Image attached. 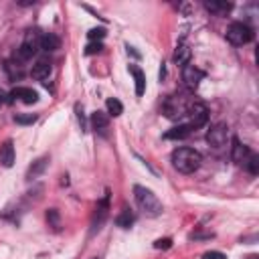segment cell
<instances>
[{"instance_id": "cell-1", "label": "cell", "mask_w": 259, "mask_h": 259, "mask_svg": "<svg viewBox=\"0 0 259 259\" xmlns=\"http://www.w3.org/2000/svg\"><path fill=\"white\" fill-rule=\"evenodd\" d=\"M201 162H203L201 152H197V150H192V148H176V150L172 152V166H174L178 172H182V174H192V172H197L199 166H201Z\"/></svg>"}, {"instance_id": "cell-2", "label": "cell", "mask_w": 259, "mask_h": 259, "mask_svg": "<svg viewBox=\"0 0 259 259\" xmlns=\"http://www.w3.org/2000/svg\"><path fill=\"white\" fill-rule=\"evenodd\" d=\"M231 156L239 166H245L251 174L259 172V158L255 152H251L245 144H241L237 138H233V146H231Z\"/></svg>"}, {"instance_id": "cell-3", "label": "cell", "mask_w": 259, "mask_h": 259, "mask_svg": "<svg viewBox=\"0 0 259 259\" xmlns=\"http://www.w3.org/2000/svg\"><path fill=\"white\" fill-rule=\"evenodd\" d=\"M134 199H136L138 207H140L146 215H150V217H158V215L162 213V203L158 201V197H156L150 188L136 184V186H134Z\"/></svg>"}, {"instance_id": "cell-4", "label": "cell", "mask_w": 259, "mask_h": 259, "mask_svg": "<svg viewBox=\"0 0 259 259\" xmlns=\"http://www.w3.org/2000/svg\"><path fill=\"white\" fill-rule=\"evenodd\" d=\"M225 37H227V41H229L231 45L241 47V45H247V43L253 39V31H251V27L245 25V23H233V25H229Z\"/></svg>"}, {"instance_id": "cell-5", "label": "cell", "mask_w": 259, "mask_h": 259, "mask_svg": "<svg viewBox=\"0 0 259 259\" xmlns=\"http://www.w3.org/2000/svg\"><path fill=\"white\" fill-rule=\"evenodd\" d=\"M39 49H41V35H39V31H29V33L25 35L23 45H21L19 51H17V59H19V61H27V59H31Z\"/></svg>"}, {"instance_id": "cell-6", "label": "cell", "mask_w": 259, "mask_h": 259, "mask_svg": "<svg viewBox=\"0 0 259 259\" xmlns=\"http://www.w3.org/2000/svg\"><path fill=\"white\" fill-rule=\"evenodd\" d=\"M186 115L190 117V127H201L209 121V109L205 103L201 101H195V103H188V109H186Z\"/></svg>"}, {"instance_id": "cell-7", "label": "cell", "mask_w": 259, "mask_h": 259, "mask_svg": "<svg viewBox=\"0 0 259 259\" xmlns=\"http://www.w3.org/2000/svg\"><path fill=\"white\" fill-rule=\"evenodd\" d=\"M186 109H188V103L178 95H172L164 101V113L170 119H178V117L186 115Z\"/></svg>"}, {"instance_id": "cell-8", "label": "cell", "mask_w": 259, "mask_h": 259, "mask_svg": "<svg viewBox=\"0 0 259 259\" xmlns=\"http://www.w3.org/2000/svg\"><path fill=\"white\" fill-rule=\"evenodd\" d=\"M227 138H229V127L227 123H215L211 130H209V134H207V140L211 146L215 148H223L227 144Z\"/></svg>"}, {"instance_id": "cell-9", "label": "cell", "mask_w": 259, "mask_h": 259, "mask_svg": "<svg viewBox=\"0 0 259 259\" xmlns=\"http://www.w3.org/2000/svg\"><path fill=\"white\" fill-rule=\"evenodd\" d=\"M203 77H205V73H203L199 67H195V65H184V69H182V81H184V85H186L188 89H197V87L201 85Z\"/></svg>"}, {"instance_id": "cell-10", "label": "cell", "mask_w": 259, "mask_h": 259, "mask_svg": "<svg viewBox=\"0 0 259 259\" xmlns=\"http://www.w3.org/2000/svg\"><path fill=\"white\" fill-rule=\"evenodd\" d=\"M91 125H93V130L97 134H101V136H105L107 134V127H109V115L105 113V111H93L91 113Z\"/></svg>"}, {"instance_id": "cell-11", "label": "cell", "mask_w": 259, "mask_h": 259, "mask_svg": "<svg viewBox=\"0 0 259 259\" xmlns=\"http://www.w3.org/2000/svg\"><path fill=\"white\" fill-rule=\"evenodd\" d=\"M11 95L17 97V99H21L23 103H35L39 99V93L35 89H31V87H15Z\"/></svg>"}, {"instance_id": "cell-12", "label": "cell", "mask_w": 259, "mask_h": 259, "mask_svg": "<svg viewBox=\"0 0 259 259\" xmlns=\"http://www.w3.org/2000/svg\"><path fill=\"white\" fill-rule=\"evenodd\" d=\"M190 132H192V127H190L188 123H180V125L168 130V132L164 134V138H166V140H184V138L190 136Z\"/></svg>"}, {"instance_id": "cell-13", "label": "cell", "mask_w": 259, "mask_h": 259, "mask_svg": "<svg viewBox=\"0 0 259 259\" xmlns=\"http://www.w3.org/2000/svg\"><path fill=\"white\" fill-rule=\"evenodd\" d=\"M205 9H207L209 13H213V15H217V17H225V15L233 9V5H231V3H219V0H207Z\"/></svg>"}, {"instance_id": "cell-14", "label": "cell", "mask_w": 259, "mask_h": 259, "mask_svg": "<svg viewBox=\"0 0 259 259\" xmlns=\"http://www.w3.org/2000/svg\"><path fill=\"white\" fill-rule=\"evenodd\" d=\"M107 209H109V195L105 192V197L99 201V205H97V213H95V219H93V227L95 229H99L101 225H103V221H105V217H107Z\"/></svg>"}, {"instance_id": "cell-15", "label": "cell", "mask_w": 259, "mask_h": 259, "mask_svg": "<svg viewBox=\"0 0 259 259\" xmlns=\"http://www.w3.org/2000/svg\"><path fill=\"white\" fill-rule=\"evenodd\" d=\"M130 73L134 75V81H136V95L138 97L144 95V91H146V77H144L142 69L136 67V65H130Z\"/></svg>"}, {"instance_id": "cell-16", "label": "cell", "mask_w": 259, "mask_h": 259, "mask_svg": "<svg viewBox=\"0 0 259 259\" xmlns=\"http://www.w3.org/2000/svg\"><path fill=\"white\" fill-rule=\"evenodd\" d=\"M59 47H61V41H59V37H57V35H53V33H45V35H41V49H43V51L51 53V51H57Z\"/></svg>"}, {"instance_id": "cell-17", "label": "cell", "mask_w": 259, "mask_h": 259, "mask_svg": "<svg viewBox=\"0 0 259 259\" xmlns=\"http://www.w3.org/2000/svg\"><path fill=\"white\" fill-rule=\"evenodd\" d=\"M13 162H15V146H13V142H7L0 148V164L5 168H11Z\"/></svg>"}, {"instance_id": "cell-18", "label": "cell", "mask_w": 259, "mask_h": 259, "mask_svg": "<svg viewBox=\"0 0 259 259\" xmlns=\"http://www.w3.org/2000/svg\"><path fill=\"white\" fill-rule=\"evenodd\" d=\"M31 75H33L37 81H45V79H49V75H51V63H47V61H39L37 65H33Z\"/></svg>"}, {"instance_id": "cell-19", "label": "cell", "mask_w": 259, "mask_h": 259, "mask_svg": "<svg viewBox=\"0 0 259 259\" xmlns=\"http://www.w3.org/2000/svg\"><path fill=\"white\" fill-rule=\"evenodd\" d=\"M134 221H136V217H134V213L130 211V209H123V211L115 217V225L121 227V229H130V227L134 225Z\"/></svg>"}, {"instance_id": "cell-20", "label": "cell", "mask_w": 259, "mask_h": 259, "mask_svg": "<svg viewBox=\"0 0 259 259\" xmlns=\"http://www.w3.org/2000/svg\"><path fill=\"white\" fill-rule=\"evenodd\" d=\"M188 59H190V49H188V45L178 43V45H176V51H174V63H178V65H188Z\"/></svg>"}, {"instance_id": "cell-21", "label": "cell", "mask_w": 259, "mask_h": 259, "mask_svg": "<svg viewBox=\"0 0 259 259\" xmlns=\"http://www.w3.org/2000/svg\"><path fill=\"white\" fill-rule=\"evenodd\" d=\"M105 107H107V113L109 115H121V111H123V105H121V101L119 99H115V97H109L107 101H105Z\"/></svg>"}, {"instance_id": "cell-22", "label": "cell", "mask_w": 259, "mask_h": 259, "mask_svg": "<svg viewBox=\"0 0 259 259\" xmlns=\"http://www.w3.org/2000/svg\"><path fill=\"white\" fill-rule=\"evenodd\" d=\"M87 37H89V41H97V43H101V41H103V37H105V29H91V31L87 33Z\"/></svg>"}, {"instance_id": "cell-23", "label": "cell", "mask_w": 259, "mask_h": 259, "mask_svg": "<svg viewBox=\"0 0 259 259\" xmlns=\"http://www.w3.org/2000/svg\"><path fill=\"white\" fill-rule=\"evenodd\" d=\"M101 51H103V43H97V41H91L85 47V55H95V53H101Z\"/></svg>"}, {"instance_id": "cell-24", "label": "cell", "mask_w": 259, "mask_h": 259, "mask_svg": "<svg viewBox=\"0 0 259 259\" xmlns=\"http://www.w3.org/2000/svg\"><path fill=\"white\" fill-rule=\"evenodd\" d=\"M45 166H47V158H41V160H37V164H35V166L29 170V176H31V178H33V176H37V174H39V172H41Z\"/></svg>"}, {"instance_id": "cell-25", "label": "cell", "mask_w": 259, "mask_h": 259, "mask_svg": "<svg viewBox=\"0 0 259 259\" xmlns=\"http://www.w3.org/2000/svg\"><path fill=\"white\" fill-rule=\"evenodd\" d=\"M7 71H9V75H11L13 79H17V77H21V75H23V69H21V65L17 67L15 63H7Z\"/></svg>"}, {"instance_id": "cell-26", "label": "cell", "mask_w": 259, "mask_h": 259, "mask_svg": "<svg viewBox=\"0 0 259 259\" xmlns=\"http://www.w3.org/2000/svg\"><path fill=\"white\" fill-rule=\"evenodd\" d=\"M35 119H37V115H33V113H29V115H15L17 123H33Z\"/></svg>"}, {"instance_id": "cell-27", "label": "cell", "mask_w": 259, "mask_h": 259, "mask_svg": "<svg viewBox=\"0 0 259 259\" xmlns=\"http://www.w3.org/2000/svg\"><path fill=\"white\" fill-rule=\"evenodd\" d=\"M47 221L53 225V227H59V215H57V209H51L47 213Z\"/></svg>"}, {"instance_id": "cell-28", "label": "cell", "mask_w": 259, "mask_h": 259, "mask_svg": "<svg viewBox=\"0 0 259 259\" xmlns=\"http://www.w3.org/2000/svg\"><path fill=\"white\" fill-rule=\"evenodd\" d=\"M154 247H156V249H170V247H172V239H158V241L154 243Z\"/></svg>"}, {"instance_id": "cell-29", "label": "cell", "mask_w": 259, "mask_h": 259, "mask_svg": "<svg viewBox=\"0 0 259 259\" xmlns=\"http://www.w3.org/2000/svg\"><path fill=\"white\" fill-rule=\"evenodd\" d=\"M203 259H227L221 251H207L205 255H203Z\"/></svg>"}, {"instance_id": "cell-30", "label": "cell", "mask_w": 259, "mask_h": 259, "mask_svg": "<svg viewBox=\"0 0 259 259\" xmlns=\"http://www.w3.org/2000/svg\"><path fill=\"white\" fill-rule=\"evenodd\" d=\"M77 117H79V123H81V130L85 132V117H83V109L77 105Z\"/></svg>"}, {"instance_id": "cell-31", "label": "cell", "mask_w": 259, "mask_h": 259, "mask_svg": "<svg viewBox=\"0 0 259 259\" xmlns=\"http://www.w3.org/2000/svg\"><path fill=\"white\" fill-rule=\"evenodd\" d=\"M9 101H11V99H9V93L0 89V105H5V103H9Z\"/></svg>"}]
</instances>
